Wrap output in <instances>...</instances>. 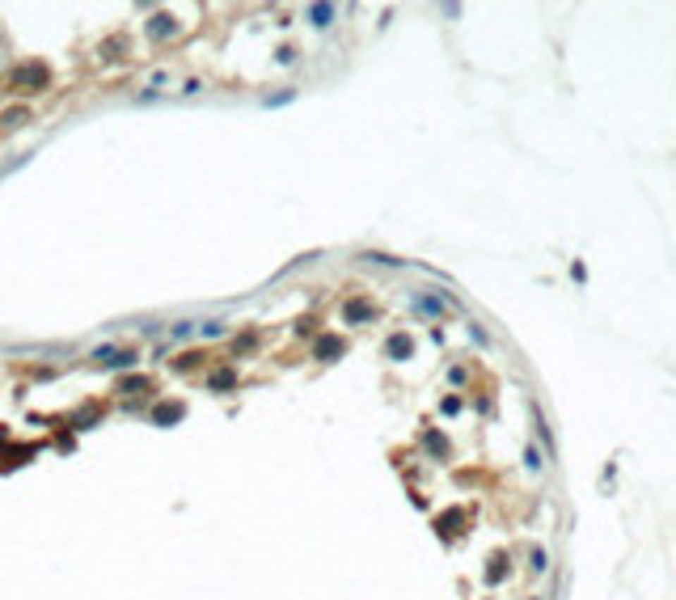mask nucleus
Wrapping results in <instances>:
<instances>
[{
    "label": "nucleus",
    "mask_w": 676,
    "mask_h": 600,
    "mask_svg": "<svg viewBox=\"0 0 676 600\" xmlns=\"http://www.w3.org/2000/svg\"><path fill=\"white\" fill-rule=\"evenodd\" d=\"M427 453H436V457L444 461V457H448V440H444L440 431H427Z\"/></svg>",
    "instance_id": "obj_23"
},
{
    "label": "nucleus",
    "mask_w": 676,
    "mask_h": 600,
    "mask_svg": "<svg viewBox=\"0 0 676 600\" xmlns=\"http://www.w3.org/2000/svg\"><path fill=\"white\" fill-rule=\"evenodd\" d=\"M199 385H203L207 393H237V389H241V368L228 364V360H220V364H211V368L199 376Z\"/></svg>",
    "instance_id": "obj_8"
},
{
    "label": "nucleus",
    "mask_w": 676,
    "mask_h": 600,
    "mask_svg": "<svg viewBox=\"0 0 676 600\" xmlns=\"http://www.w3.org/2000/svg\"><path fill=\"white\" fill-rule=\"evenodd\" d=\"M182 93H186V97L203 93V76H186V80H182Z\"/></svg>",
    "instance_id": "obj_26"
},
{
    "label": "nucleus",
    "mask_w": 676,
    "mask_h": 600,
    "mask_svg": "<svg viewBox=\"0 0 676 600\" xmlns=\"http://www.w3.org/2000/svg\"><path fill=\"white\" fill-rule=\"evenodd\" d=\"M38 453V444H0V470H17V465H25L30 457Z\"/></svg>",
    "instance_id": "obj_16"
},
{
    "label": "nucleus",
    "mask_w": 676,
    "mask_h": 600,
    "mask_svg": "<svg viewBox=\"0 0 676 600\" xmlns=\"http://www.w3.org/2000/svg\"><path fill=\"white\" fill-rule=\"evenodd\" d=\"M135 360H140V347H131V343H106V347H93V351L85 355V364H89L93 372L114 368L118 376H123V372H135Z\"/></svg>",
    "instance_id": "obj_4"
},
{
    "label": "nucleus",
    "mask_w": 676,
    "mask_h": 600,
    "mask_svg": "<svg viewBox=\"0 0 676 600\" xmlns=\"http://www.w3.org/2000/svg\"><path fill=\"white\" fill-rule=\"evenodd\" d=\"M51 89H55V68L42 55H21L0 72V93L8 102H30L34 106V97H42Z\"/></svg>",
    "instance_id": "obj_1"
},
{
    "label": "nucleus",
    "mask_w": 676,
    "mask_h": 600,
    "mask_svg": "<svg viewBox=\"0 0 676 600\" xmlns=\"http://www.w3.org/2000/svg\"><path fill=\"white\" fill-rule=\"evenodd\" d=\"M106 410H110V398H89V402H80V406L68 415V431H93V427L106 419Z\"/></svg>",
    "instance_id": "obj_10"
},
{
    "label": "nucleus",
    "mask_w": 676,
    "mask_h": 600,
    "mask_svg": "<svg viewBox=\"0 0 676 600\" xmlns=\"http://www.w3.org/2000/svg\"><path fill=\"white\" fill-rule=\"evenodd\" d=\"M461 410H465V402H461L457 393H448V398L440 402V415H444V419H453V415H461Z\"/></svg>",
    "instance_id": "obj_24"
},
{
    "label": "nucleus",
    "mask_w": 676,
    "mask_h": 600,
    "mask_svg": "<svg viewBox=\"0 0 676 600\" xmlns=\"http://www.w3.org/2000/svg\"><path fill=\"white\" fill-rule=\"evenodd\" d=\"M262 343H266V330H262V326L233 330V334H228V343H224V351H220V360H228V364L250 360V355H258V351H262Z\"/></svg>",
    "instance_id": "obj_7"
},
{
    "label": "nucleus",
    "mask_w": 676,
    "mask_h": 600,
    "mask_svg": "<svg viewBox=\"0 0 676 600\" xmlns=\"http://www.w3.org/2000/svg\"><path fill=\"white\" fill-rule=\"evenodd\" d=\"M524 410H529V419H533V436L541 440V448H546V457L554 461V457H558V448H554V431H550V419H546V410H541V402H533V398H529V406H524Z\"/></svg>",
    "instance_id": "obj_15"
},
{
    "label": "nucleus",
    "mask_w": 676,
    "mask_h": 600,
    "mask_svg": "<svg viewBox=\"0 0 676 600\" xmlns=\"http://www.w3.org/2000/svg\"><path fill=\"white\" fill-rule=\"evenodd\" d=\"M169 338H173V343H190V338H199V322H186V317H182V322H173V326H169Z\"/></svg>",
    "instance_id": "obj_22"
},
{
    "label": "nucleus",
    "mask_w": 676,
    "mask_h": 600,
    "mask_svg": "<svg viewBox=\"0 0 676 600\" xmlns=\"http://www.w3.org/2000/svg\"><path fill=\"white\" fill-rule=\"evenodd\" d=\"M448 385H465V368H461V364L448 368Z\"/></svg>",
    "instance_id": "obj_28"
},
{
    "label": "nucleus",
    "mask_w": 676,
    "mask_h": 600,
    "mask_svg": "<svg viewBox=\"0 0 676 600\" xmlns=\"http://www.w3.org/2000/svg\"><path fill=\"white\" fill-rule=\"evenodd\" d=\"M529 600H541V596H529Z\"/></svg>",
    "instance_id": "obj_31"
},
{
    "label": "nucleus",
    "mask_w": 676,
    "mask_h": 600,
    "mask_svg": "<svg viewBox=\"0 0 676 600\" xmlns=\"http://www.w3.org/2000/svg\"><path fill=\"white\" fill-rule=\"evenodd\" d=\"M571 275H575V283H584V279H588V267H584V262H575V267H571Z\"/></svg>",
    "instance_id": "obj_29"
},
{
    "label": "nucleus",
    "mask_w": 676,
    "mask_h": 600,
    "mask_svg": "<svg viewBox=\"0 0 676 600\" xmlns=\"http://www.w3.org/2000/svg\"><path fill=\"white\" fill-rule=\"evenodd\" d=\"M110 393L114 398H131V406L127 410H148L144 402H156V393H161V381L152 376V372H123V376H114L110 381Z\"/></svg>",
    "instance_id": "obj_3"
},
{
    "label": "nucleus",
    "mask_w": 676,
    "mask_h": 600,
    "mask_svg": "<svg viewBox=\"0 0 676 600\" xmlns=\"http://www.w3.org/2000/svg\"><path fill=\"white\" fill-rule=\"evenodd\" d=\"M469 338H474V343H482V347H491V338H486V330H482L478 322H469Z\"/></svg>",
    "instance_id": "obj_27"
},
{
    "label": "nucleus",
    "mask_w": 676,
    "mask_h": 600,
    "mask_svg": "<svg viewBox=\"0 0 676 600\" xmlns=\"http://www.w3.org/2000/svg\"><path fill=\"white\" fill-rule=\"evenodd\" d=\"M182 34H186V21H182L173 8H144V42H148L152 51L173 47Z\"/></svg>",
    "instance_id": "obj_2"
},
{
    "label": "nucleus",
    "mask_w": 676,
    "mask_h": 600,
    "mask_svg": "<svg viewBox=\"0 0 676 600\" xmlns=\"http://www.w3.org/2000/svg\"><path fill=\"white\" fill-rule=\"evenodd\" d=\"M376 317H381V305H372L368 296L343 300V322H347V326H364V322H376Z\"/></svg>",
    "instance_id": "obj_14"
},
{
    "label": "nucleus",
    "mask_w": 676,
    "mask_h": 600,
    "mask_svg": "<svg viewBox=\"0 0 676 600\" xmlns=\"http://www.w3.org/2000/svg\"><path fill=\"white\" fill-rule=\"evenodd\" d=\"M520 461H524V465H529V474H541V470H546V465H550V461H546V457H541V448H537V444H533V440H524V448H520Z\"/></svg>",
    "instance_id": "obj_19"
},
{
    "label": "nucleus",
    "mask_w": 676,
    "mask_h": 600,
    "mask_svg": "<svg viewBox=\"0 0 676 600\" xmlns=\"http://www.w3.org/2000/svg\"><path fill=\"white\" fill-rule=\"evenodd\" d=\"M228 334H233L228 322H199V338H203V343H211V338H216V343H228Z\"/></svg>",
    "instance_id": "obj_18"
},
{
    "label": "nucleus",
    "mask_w": 676,
    "mask_h": 600,
    "mask_svg": "<svg viewBox=\"0 0 676 600\" xmlns=\"http://www.w3.org/2000/svg\"><path fill=\"white\" fill-rule=\"evenodd\" d=\"M305 17H309V25H317V30H326V25H334V17H338V8H334V4H309V8H305Z\"/></svg>",
    "instance_id": "obj_17"
},
{
    "label": "nucleus",
    "mask_w": 676,
    "mask_h": 600,
    "mask_svg": "<svg viewBox=\"0 0 676 600\" xmlns=\"http://www.w3.org/2000/svg\"><path fill=\"white\" fill-rule=\"evenodd\" d=\"M385 351H389L393 360H406V355H414V338H410V334H393V338L385 343Z\"/></svg>",
    "instance_id": "obj_20"
},
{
    "label": "nucleus",
    "mask_w": 676,
    "mask_h": 600,
    "mask_svg": "<svg viewBox=\"0 0 676 600\" xmlns=\"http://www.w3.org/2000/svg\"><path fill=\"white\" fill-rule=\"evenodd\" d=\"M296 59H300V51H296V47H292V42H288V47H279V51H275V63H296Z\"/></svg>",
    "instance_id": "obj_25"
},
{
    "label": "nucleus",
    "mask_w": 676,
    "mask_h": 600,
    "mask_svg": "<svg viewBox=\"0 0 676 600\" xmlns=\"http://www.w3.org/2000/svg\"><path fill=\"white\" fill-rule=\"evenodd\" d=\"M97 63L102 68H127L135 59V34L131 30H114V34H102L97 47H93Z\"/></svg>",
    "instance_id": "obj_5"
},
{
    "label": "nucleus",
    "mask_w": 676,
    "mask_h": 600,
    "mask_svg": "<svg viewBox=\"0 0 676 600\" xmlns=\"http://www.w3.org/2000/svg\"><path fill=\"white\" fill-rule=\"evenodd\" d=\"M351 351V338L347 334H334V330H321L313 343H309V360H321V364H334Z\"/></svg>",
    "instance_id": "obj_9"
},
{
    "label": "nucleus",
    "mask_w": 676,
    "mask_h": 600,
    "mask_svg": "<svg viewBox=\"0 0 676 600\" xmlns=\"http://www.w3.org/2000/svg\"><path fill=\"white\" fill-rule=\"evenodd\" d=\"M144 415H148L152 427H173V423L186 419V398H156Z\"/></svg>",
    "instance_id": "obj_11"
},
{
    "label": "nucleus",
    "mask_w": 676,
    "mask_h": 600,
    "mask_svg": "<svg viewBox=\"0 0 676 600\" xmlns=\"http://www.w3.org/2000/svg\"><path fill=\"white\" fill-rule=\"evenodd\" d=\"M529 571H533V575H546V571H550V554H546L541 541L529 546Z\"/></svg>",
    "instance_id": "obj_21"
},
{
    "label": "nucleus",
    "mask_w": 676,
    "mask_h": 600,
    "mask_svg": "<svg viewBox=\"0 0 676 600\" xmlns=\"http://www.w3.org/2000/svg\"><path fill=\"white\" fill-rule=\"evenodd\" d=\"M211 364H220V351H211V347H182V351H173V355L165 360V368H169L173 376H199V372H207Z\"/></svg>",
    "instance_id": "obj_6"
},
{
    "label": "nucleus",
    "mask_w": 676,
    "mask_h": 600,
    "mask_svg": "<svg viewBox=\"0 0 676 600\" xmlns=\"http://www.w3.org/2000/svg\"><path fill=\"white\" fill-rule=\"evenodd\" d=\"M410 309L419 317H431V322H444L453 313L448 300H444V288H436V292H410Z\"/></svg>",
    "instance_id": "obj_13"
},
{
    "label": "nucleus",
    "mask_w": 676,
    "mask_h": 600,
    "mask_svg": "<svg viewBox=\"0 0 676 600\" xmlns=\"http://www.w3.org/2000/svg\"><path fill=\"white\" fill-rule=\"evenodd\" d=\"M30 123H34V106H30V102H8V106H0V140L25 131Z\"/></svg>",
    "instance_id": "obj_12"
},
{
    "label": "nucleus",
    "mask_w": 676,
    "mask_h": 600,
    "mask_svg": "<svg viewBox=\"0 0 676 600\" xmlns=\"http://www.w3.org/2000/svg\"><path fill=\"white\" fill-rule=\"evenodd\" d=\"M4 59H8V38H4V30H0V72H4Z\"/></svg>",
    "instance_id": "obj_30"
}]
</instances>
